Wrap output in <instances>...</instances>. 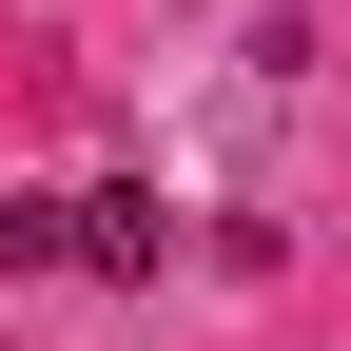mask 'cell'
<instances>
[{
  "label": "cell",
  "mask_w": 351,
  "mask_h": 351,
  "mask_svg": "<svg viewBox=\"0 0 351 351\" xmlns=\"http://www.w3.org/2000/svg\"><path fill=\"white\" fill-rule=\"evenodd\" d=\"M59 274H117V293L176 274V215L137 195V176H98V195H59Z\"/></svg>",
  "instance_id": "obj_1"
},
{
  "label": "cell",
  "mask_w": 351,
  "mask_h": 351,
  "mask_svg": "<svg viewBox=\"0 0 351 351\" xmlns=\"http://www.w3.org/2000/svg\"><path fill=\"white\" fill-rule=\"evenodd\" d=\"M0 274H59V195H0Z\"/></svg>",
  "instance_id": "obj_2"
}]
</instances>
